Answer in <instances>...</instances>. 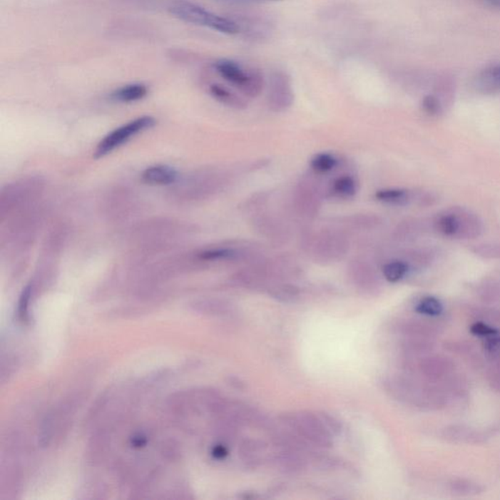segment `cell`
<instances>
[{"label": "cell", "instance_id": "6da1fadb", "mask_svg": "<svg viewBox=\"0 0 500 500\" xmlns=\"http://www.w3.org/2000/svg\"><path fill=\"white\" fill-rule=\"evenodd\" d=\"M383 385L389 396L409 406L429 411L448 406L440 383L426 382L411 374H394L386 377Z\"/></svg>", "mask_w": 500, "mask_h": 500}, {"label": "cell", "instance_id": "7a4b0ae2", "mask_svg": "<svg viewBox=\"0 0 500 500\" xmlns=\"http://www.w3.org/2000/svg\"><path fill=\"white\" fill-rule=\"evenodd\" d=\"M282 422L298 436L320 448H330L335 433L330 429L327 414L301 412L285 417Z\"/></svg>", "mask_w": 500, "mask_h": 500}, {"label": "cell", "instance_id": "3957f363", "mask_svg": "<svg viewBox=\"0 0 500 500\" xmlns=\"http://www.w3.org/2000/svg\"><path fill=\"white\" fill-rule=\"evenodd\" d=\"M219 75L237 87L245 96L256 98L262 93L265 81L260 71L232 60H220L215 63Z\"/></svg>", "mask_w": 500, "mask_h": 500}, {"label": "cell", "instance_id": "277c9868", "mask_svg": "<svg viewBox=\"0 0 500 500\" xmlns=\"http://www.w3.org/2000/svg\"><path fill=\"white\" fill-rule=\"evenodd\" d=\"M170 11L175 17L185 21V22L205 26V28L219 31V33L235 34L239 33L240 30L239 24L235 21L214 14L205 8L190 4V2H177V4L172 5Z\"/></svg>", "mask_w": 500, "mask_h": 500}, {"label": "cell", "instance_id": "5b68a950", "mask_svg": "<svg viewBox=\"0 0 500 500\" xmlns=\"http://www.w3.org/2000/svg\"><path fill=\"white\" fill-rule=\"evenodd\" d=\"M155 123L157 121L153 116H144L118 127L115 131L106 135L104 139L98 144L96 150H95V158L105 157L113 150L123 146L132 137L136 136L137 134L141 133L147 129L152 128L155 126Z\"/></svg>", "mask_w": 500, "mask_h": 500}, {"label": "cell", "instance_id": "8992f818", "mask_svg": "<svg viewBox=\"0 0 500 500\" xmlns=\"http://www.w3.org/2000/svg\"><path fill=\"white\" fill-rule=\"evenodd\" d=\"M349 250L346 235L337 231H324L315 239L312 252L315 260L327 264L345 257Z\"/></svg>", "mask_w": 500, "mask_h": 500}, {"label": "cell", "instance_id": "52a82bcc", "mask_svg": "<svg viewBox=\"0 0 500 500\" xmlns=\"http://www.w3.org/2000/svg\"><path fill=\"white\" fill-rule=\"evenodd\" d=\"M456 364L448 356L442 354H428L417 359L409 367V372H417L426 382L441 383L456 374Z\"/></svg>", "mask_w": 500, "mask_h": 500}, {"label": "cell", "instance_id": "ba28073f", "mask_svg": "<svg viewBox=\"0 0 500 500\" xmlns=\"http://www.w3.org/2000/svg\"><path fill=\"white\" fill-rule=\"evenodd\" d=\"M295 101L292 79L284 71H275L269 78L268 103L274 112H284Z\"/></svg>", "mask_w": 500, "mask_h": 500}, {"label": "cell", "instance_id": "9c48e42d", "mask_svg": "<svg viewBox=\"0 0 500 500\" xmlns=\"http://www.w3.org/2000/svg\"><path fill=\"white\" fill-rule=\"evenodd\" d=\"M349 275L353 284L362 292L374 295L379 290V277L369 262L359 259L352 261L349 266Z\"/></svg>", "mask_w": 500, "mask_h": 500}, {"label": "cell", "instance_id": "30bf717a", "mask_svg": "<svg viewBox=\"0 0 500 500\" xmlns=\"http://www.w3.org/2000/svg\"><path fill=\"white\" fill-rule=\"evenodd\" d=\"M293 202L298 213L308 218L316 216L321 208L320 192L310 182H301L296 187Z\"/></svg>", "mask_w": 500, "mask_h": 500}, {"label": "cell", "instance_id": "8fae6325", "mask_svg": "<svg viewBox=\"0 0 500 500\" xmlns=\"http://www.w3.org/2000/svg\"><path fill=\"white\" fill-rule=\"evenodd\" d=\"M442 438L451 444H480L485 443L486 435L466 425H451L442 431Z\"/></svg>", "mask_w": 500, "mask_h": 500}, {"label": "cell", "instance_id": "7c38bea8", "mask_svg": "<svg viewBox=\"0 0 500 500\" xmlns=\"http://www.w3.org/2000/svg\"><path fill=\"white\" fill-rule=\"evenodd\" d=\"M441 325L433 320L412 319L407 320L399 327V332L404 336H422V337L435 338L441 333Z\"/></svg>", "mask_w": 500, "mask_h": 500}, {"label": "cell", "instance_id": "4fadbf2b", "mask_svg": "<svg viewBox=\"0 0 500 500\" xmlns=\"http://www.w3.org/2000/svg\"><path fill=\"white\" fill-rule=\"evenodd\" d=\"M141 179L145 183L153 186H168L175 183L178 179V172L171 166L153 165L142 172Z\"/></svg>", "mask_w": 500, "mask_h": 500}, {"label": "cell", "instance_id": "5bb4252c", "mask_svg": "<svg viewBox=\"0 0 500 500\" xmlns=\"http://www.w3.org/2000/svg\"><path fill=\"white\" fill-rule=\"evenodd\" d=\"M402 348L407 358L417 359L432 353L435 349V340L434 338L422 336H404Z\"/></svg>", "mask_w": 500, "mask_h": 500}, {"label": "cell", "instance_id": "9a60e30c", "mask_svg": "<svg viewBox=\"0 0 500 500\" xmlns=\"http://www.w3.org/2000/svg\"><path fill=\"white\" fill-rule=\"evenodd\" d=\"M258 231L262 235H265L269 240H284L287 238V229L284 225L280 223L277 219L272 216L259 217L255 222Z\"/></svg>", "mask_w": 500, "mask_h": 500}, {"label": "cell", "instance_id": "2e32d148", "mask_svg": "<svg viewBox=\"0 0 500 500\" xmlns=\"http://www.w3.org/2000/svg\"><path fill=\"white\" fill-rule=\"evenodd\" d=\"M147 93L148 89L144 84L134 83L116 89L113 92L112 98L116 101L129 103L139 101L146 96Z\"/></svg>", "mask_w": 500, "mask_h": 500}, {"label": "cell", "instance_id": "e0dca14e", "mask_svg": "<svg viewBox=\"0 0 500 500\" xmlns=\"http://www.w3.org/2000/svg\"><path fill=\"white\" fill-rule=\"evenodd\" d=\"M449 491L457 496H475L483 493L480 484L468 479H454L449 484Z\"/></svg>", "mask_w": 500, "mask_h": 500}, {"label": "cell", "instance_id": "ac0fdd59", "mask_svg": "<svg viewBox=\"0 0 500 500\" xmlns=\"http://www.w3.org/2000/svg\"><path fill=\"white\" fill-rule=\"evenodd\" d=\"M277 466L287 473L299 472L303 468L304 462L301 457L292 449H284L276 456Z\"/></svg>", "mask_w": 500, "mask_h": 500}, {"label": "cell", "instance_id": "d6986e66", "mask_svg": "<svg viewBox=\"0 0 500 500\" xmlns=\"http://www.w3.org/2000/svg\"><path fill=\"white\" fill-rule=\"evenodd\" d=\"M210 92L218 101L229 106V107L240 108H240H247L248 104L243 98L233 93L230 90L225 88L222 86L214 84V86L210 87Z\"/></svg>", "mask_w": 500, "mask_h": 500}, {"label": "cell", "instance_id": "ffe728a7", "mask_svg": "<svg viewBox=\"0 0 500 500\" xmlns=\"http://www.w3.org/2000/svg\"><path fill=\"white\" fill-rule=\"evenodd\" d=\"M444 348L452 353L460 354V356L466 357L470 359L473 364L480 362V357H479L478 350H476L474 346L468 341L454 340L449 342L444 343Z\"/></svg>", "mask_w": 500, "mask_h": 500}, {"label": "cell", "instance_id": "44dd1931", "mask_svg": "<svg viewBox=\"0 0 500 500\" xmlns=\"http://www.w3.org/2000/svg\"><path fill=\"white\" fill-rule=\"evenodd\" d=\"M375 198L379 202L389 205H404L409 203V192L403 189H386L377 190Z\"/></svg>", "mask_w": 500, "mask_h": 500}, {"label": "cell", "instance_id": "7402d4cb", "mask_svg": "<svg viewBox=\"0 0 500 500\" xmlns=\"http://www.w3.org/2000/svg\"><path fill=\"white\" fill-rule=\"evenodd\" d=\"M415 311L418 314L427 317H436L440 316L444 311V306L438 298L433 296L424 297L417 303Z\"/></svg>", "mask_w": 500, "mask_h": 500}, {"label": "cell", "instance_id": "603a6c76", "mask_svg": "<svg viewBox=\"0 0 500 500\" xmlns=\"http://www.w3.org/2000/svg\"><path fill=\"white\" fill-rule=\"evenodd\" d=\"M332 192L338 197L351 198L356 195L357 183L353 177L341 176L333 181Z\"/></svg>", "mask_w": 500, "mask_h": 500}, {"label": "cell", "instance_id": "cb8c5ba5", "mask_svg": "<svg viewBox=\"0 0 500 500\" xmlns=\"http://www.w3.org/2000/svg\"><path fill=\"white\" fill-rule=\"evenodd\" d=\"M240 454H242L243 461L250 463V464H257L263 457L264 449L257 442L245 441L242 444Z\"/></svg>", "mask_w": 500, "mask_h": 500}, {"label": "cell", "instance_id": "d4e9b609", "mask_svg": "<svg viewBox=\"0 0 500 500\" xmlns=\"http://www.w3.org/2000/svg\"><path fill=\"white\" fill-rule=\"evenodd\" d=\"M409 271L406 262L391 261L383 267V276L390 282H397L403 279Z\"/></svg>", "mask_w": 500, "mask_h": 500}, {"label": "cell", "instance_id": "484cf974", "mask_svg": "<svg viewBox=\"0 0 500 500\" xmlns=\"http://www.w3.org/2000/svg\"><path fill=\"white\" fill-rule=\"evenodd\" d=\"M336 165H337L336 158L327 153H317L310 161L312 169L317 173H327L332 171Z\"/></svg>", "mask_w": 500, "mask_h": 500}, {"label": "cell", "instance_id": "4316f807", "mask_svg": "<svg viewBox=\"0 0 500 500\" xmlns=\"http://www.w3.org/2000/svg\"><path fill=\"white\" fill-rule=\"evenodd\" d=\"M272 296L282 301H293L298 297L299 290L295 285L277 284L272 285L269 290Z\"/></svg>", "mask_w": 500, "mask_h": 500}, {"label": "cell", "instance_id": "83f0119b", "mask_svg": "<svg viewBox=\"0 0 500 500\" xmlns=\"http://www.w3.org/2000/svg\"><path fill=\"white\" fill-rule=\"evenodd\" d=\"M489 362L491 366L486 370V381L491 389L500 393V354Z\"/></svg>", "mask_w": 500, "mask_h": 500}, {"label": "cell", "instance_id": "f1b7e54d", "mask_svg": "<svg viewBox=\"0 0 500 500\" xmlns=\"http://www.w3.org/2000/svg\"><path fill=\"white\" fill-rule=\"evenodd\" d=\"M483 350L488 361L500 354V332L484 338Z\"/></svg>", "mask_w": 500, "mask_h": 500}, {"label": "cell", "instance_id": "f546056e", "mask_svg": "<svg viewBox=\"0 0 500 500\" xmlns=\"http://www.w3.org/2000/svg\"><path fill=\"white\" fill-rule=\"evenodd\" d=\"M481 83L484 87L500 88V65L486 70L481 76Z\"/></svg>", "mask_w": 500, "mask_h": 500}, {"label": "cell", "instance_id": "4dcf8cb0", "mask_svg": "<svg viewBox=\"0 0 500 500\" xmlns=\"http://www.w3.org/2000/svg\"><path fill=\"white\" fill-rule=\"evenodd\" d=\"M474 317L486 324L500 325V309H481L474 312Z\"/></svg>", "mask_w": 500, "mask_h": 500}, {"label": "cell", "instance_id": "1f68e13d", "mask_svg": "<svg viewBox=\"0 0 500 500\" xmlns=\"http://www.w3.org/2000/svg\"><path fill=\"white\" fill-rule=\"evenodd\" d=\"M439 229L446 235H452L456 234L457 230L459 229V222L456 216L446 215L442 217L439 220Z\"/></svg>", "mask_w": 500, "mask_h": 500}, {"label": "cell", "instance_id": "d6a6232c", "mask_svg": "<svg viewBox=\"0 0 500 500\" xmlns=\"http://www.w3.org/2000/svg\"><path fill=\"white\" fill-rule=\"evenodd\" d=\"M470 332L472 335L478 336L481 338L489 337V336L497 335L499 333L496 327H491V325L486 324L485 322L476 321L474 324L470 327Z\"/></svg>", "mask_w": 500, "mask_h": 500}, {"label": "cell", "instance_id": "836d02e7", "mask_svg": "<svg viewBox=\"0 0 500 500\" xmlns=\"http://www.w3.org/2000/svg\"><path fill=\"white\" fill-rule=\"evenodd\" d=\"M422 105L425 112L429 113V115H436L439 112V108H440L437 100L432 96L426 97L423 100Z\"/></svg>", "mask_w": 500, "mask_h": 500}, {"label": "cell", "instance_id": "e575fe53", "mask_svg": "<svg viewBox=\"0 0 500 500\" xmlns=\"http://www.w3.org/2000/svg\"><path fill=\"white\" fill-rule=\"evenodd\" d=\"M219 1L228 2V4H264V2L282 1V0H219Z\"/></svg>", "mask_w": 500, "mask_h": 500}]
</instances>
